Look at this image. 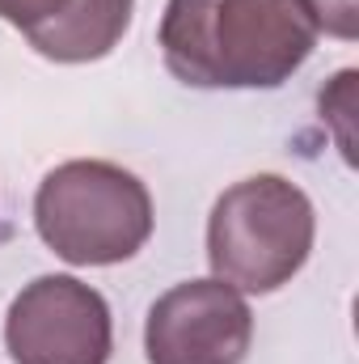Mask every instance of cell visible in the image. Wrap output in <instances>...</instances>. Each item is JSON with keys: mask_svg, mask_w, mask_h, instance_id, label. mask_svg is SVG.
<instances>
[{"mask_svg": "<svg viewBox=\"0 0 359 364\" xmlns=\"http://www.w3.org/2000/svg\"><path fill=\"white\" fill-rule=\"evenodd\" d=\"M355 68H343L330 90H321V114H330L338 123V149L347 157V166H355V136H351V110H355Z\"/></svg>", "mask_w": 359, "mask_h": 364, "instance_id": "cell-7", "label": "cell"}, {"mask_svg": "<svg viewBox=\"0 0 359 364\" xmlns=\"http://www.w3.org/2000/svg\"><path fill=\"white\" fill-rule=\"evenodd\" d=\"M157 47L190 90H279L309 64L317 26L304 0H170Z\"/></svg>", "mask_w": 359, "mask_h": 364, "instance_id": "cell-1", "label": "cell"}, {"mask_svg": "<svg viewBox=\"0 0 359 364\" xmlns=\"http://www.w3.org/2000/svg\"><path fill=\"white\" fill-rule=\"evenodd\" d=\"M4 348L13 364H110V305L77 275H38L4 314Z\"/></svg>", "mask_w": 359, "mask_h": 364, "instance_id": "cell-4", "label": "cell"}, {"mask_svg": "<svg viewBox=\"0 0 359 364\" xmlns=\"http://www.w3.org/2000/svg\"><path fill=\"white\" fill-rule=\"evenodd\" d=\"M254 343L245 292L224 279H182L161 292L144 322L148 364H241Z\"/></svg>", "mask_w": 359, "mask_h": 364, "instance_id": "cell-5", "label": "cell"}, {"mask_svg": "<svg viewBox=\"0 0 359 364\" xmlns=\"http://www.w3.org/2000/svg\"><path fill=\"white\" fill-rule=\"evenodd\" d=\"M317 212L313 199L283 174H254L233 182L207 216L211 275L237 292L267 296L292 284L313 255Z\"/></svg>", "mask_w": 359, "mask_h": 364, "instance_id": "cell-3", "label": "cell"}, {"mask_svg": "<svg viewBox=\"0 0 359 364\" xmlns=\"http://www.w3.org/2000/svg\"><path fill=\"white\" fill-rule=\"evenodd\" d=\"M153 195L114 161H64L34 191V229L43 246L72 267H114L153 237Z\"/></svg>", "mask_w": 359, "mask_h": 364, "instance_id": "cell-2", "label": "cell"}, {"mask_svg": "<svg viewBox=\"0 0 359 364\" xmlns=\"http://www.w3.org/2000/svg\"><path fill=\"white\" fill-rule=\"evenodd\" d=\"M317 34L326 30L338 43H355L359 38V0H304Z\"/></svg>", "mask_w": 359, "mask_h": 364, "instance_id": "cell-8", "label": "cell"}, {"mask_svg": "<svg viewBox=\"0 0 359 364\" xmlns=\"http://www.w3.org/2000/svg\"><path fill=\"white\" fill-rule=\"evenodd\" d=\"M136 0H0V21L55 64L106 60L131 30Z\"/></svg>", "mask_w": 359, "mask_h": 364, "instance_id": "cell-6", "label": "cell"}]
</instances>
